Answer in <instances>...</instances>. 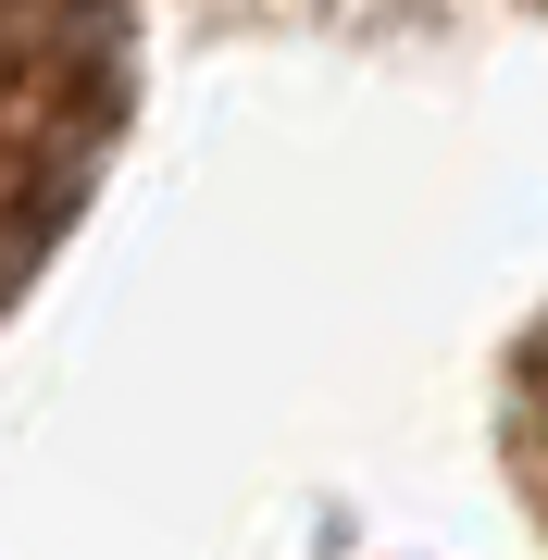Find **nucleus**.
Wrapping results in <instances>:
<instances>
[{
	"label": "nucleus",
	"mask_w": 548,
	"mask_h": 560,
	"mask_svg": "<svg viewBox=\"0 0 548 560\" xmlns=\"http://www.w3.org/2000/svg\"><path fill=\"white\" fill-rule=\"evenodd\" d=\"M511 474H524L536 511H548V337L511 361Z\"/></svg>",
	"instance_id": "nucleus-1"
}]
</instances>
